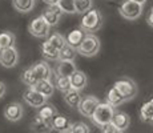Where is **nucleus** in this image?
Listing matches in <instances>:
<instances>
[{"mask_svg": "<svg viewBox=\"0 0 153 133\" xmlns=\"http://www.w3.org/2000/svg\"><path fill=\"white\" fill-rule=\"evenodd\" d=\"M102 27V15L97 10H91L85 12L81 17L80 29L85 33H93Z\"/></svg>", "mask_w": 153, "mask_h": 133, "instance_id": "nucleus-1", "label": "nucleus"}, {"mask_svg": "<svg viewBox=\"0 0 153 133\" xmlns=\"http://www.w3.org/2000/svg\"><path fill=\"white\" fill-rule=\"evenodd\" d=\"M113 113H114V111L109 104H107V103H100L97 105V108H96V111L93 112V114L91 116V120L93 121L95 125L102 128L104 125L112 123Z\"/></svg>", "mask_w": 153, "mask_h": 133, "instance_id": "nucleus-2", "label": "nucleus"}, {"mask_svg": "<svg viewBox=\"0 0 153 133\" xmlns=\"http://www.w3.org/2000/svg\"><path fill=\"white\" fill-rule=\"evenodd\" d=\"M100 51V40L96 35L87 33L84 40L81 41L80 47L77 48V53L85 56V57H92L96 56Z\"/></svg>", "mask_w": 153, "mask_h": 133, "instance_id": "nucleus-3", "label": "nucleus"}, {"mask_svg": "<svg viewBox=\"0 0 153 133\" xmlns=\"http://www.w3.org/2000/svg\"><path fill=\"white\" fill-rule=\"evenodd\" d=\"M113 87L119 91L120 94H121L123 97H124L125 101L132 100L133 97H136L137 92H139V89H137V84L132 79H129V77L119 79L116 82H114Z\"/></svg>", "mask_w": 153, "mask_h": 133, "instance_id": "nucleus-4", "label": "nucleus"}, {"mask_svg": "<svg viewBox=\"0 0 153 133\" xmlns=\"http://www.w3.org/2000/svg\"><path fill=\"white\" fill-rule=\"evenodd\" d=\"M143 5L132 1V0H124L119 7V13L126 20H136L143 13Z\"/></svg>", "mask_w": 153, "mask_h": 133, "instance_id": "nucleus-5", "label": "nucleus"}, {"mask_svg": "<svg viewBox=\"0 0 153 133\" xmlns=\"http://www.w3.org/2000/svg\"><path fill=\"white\" fill-rule=\"evenodd\" d=\"M28 32L32 36L37 37V39H45V37L49 36L51 27L44 22V19L42 16H39V17H35L28 24Z\"/></svg>", "mask_w": 153, "mask_h": 133, "instance_id": "nucleus-6", "label": "nucleus"}, {"mask_svg": "<svg viewBox=\"0 0 153 133\" xmlns=\"http://www.w3.org/2000/svg\"><path fill=\"white\" fill-rule=\"evenodd\" d=\"M100 100L96 96H92V94H87V96L81 97V101L79 104L77 109H79V113L84 117H89L93 114V112L96 111L97 105L100 104Z\"/></svg>", "mask_w": 153, "mask_h": 133, "instance_id": "nucleus-7", "label": "nucleus"}, {"mask_svg": "<svg viewBox=\"0 0 153 133\" xmlns=\"http://www.w3.org/2000/svg\"><path fill=\"white\" fill-rule=\"evenodd\" d=\"M24 116V108L20 103H10L8 105H5L4 108V117L11 123H17L20 121Z\"/></svg>", "mask_w": 153, "mask_h": 133, "instance_id": "nucleus-8", "label": "nucleus"}, {"mask_svg": "<svg viewBox=\"0 0 153 133\" xmlns=\"http://www.w3.org/2000/svg\"><path fill=\"white\" fill-rule=\"evenodd\" d=\"M19 63V52L15 48H7L0 51V64L4 68H13Z\"/></svg>", "mask_w": 153, "mask_h": 133, "instance_id": "nucleus-9", "label": "nucleus"}, {"mask_svg": "<svg viewBox=\"0 0 153 133\" xmlns=\"http://www.w3.org/2000/svg\"><path fill=\"white\" fill-rule=\"evenodd\" d=\"M29 69L32 71V73H33L37 81L39 80H51L52 77V69L47 61H37Z\"/></svg>", "mask_w": 153, "mask_h": 133, "instance_id": "nucleus-10", "label": "nucleus"}, {"mask_svg": "<svg viewBox=\"0 0 153 133\" xmlns=\"http://www.w3.org/2000/svg\"><path fill=\"white\" fill-rule=\"evenodd\" d=\"M23 99H24V101L27 103L29 106H32V108H40V106H43L47 103L45 97H44L43 94H40L39 92H36L35 89H32V88H28L27 91H24Z\"/></svg>", "mask_w": 153, "mask_h": 133, "instance_id": "nucleus-11", "label": "nucleus"}, {"mask_svg": "<svg viewBox=\"0 0 153 133\" xmlns=\"http://www.w3.org/2000/svg\"><path fill=\"white\" fill-rule=\"evenodd\" d=\"M61 15H63V12L59 10L57 5H48L45 10H43L42 17L49 27H55L60 22Z\"/></svg>", "mask_w": 153, "mask_h": 133, "instance_id": "nucleus-12", "label": "nucleus"}, {"mask_svg": "<svg viewBox=\"0 0 153 133\" xmlns=\"http://www.w3.org/2000/svg\"><path fill=\"white\" fill-rule=\"evenodd\" d=\"M112 125L120 132H124L131 125V117L125 112H114L112 117Z\"/></svg>", "mask_w": 153, "mask_h": 133, "instance_id": "nucleus-13", "label": "nucleus"}, {"mask_svg": "<svg viewBox=\"0 0 153 133\" xmlns=\"http://www.w3.org/2000/svg\"><path fill=\"white\" fill-rule=\"evenodd\" d=\"M71 125H72L71 120L68 119V117L60 114V113L55 114V116L52 117V120H51L52 129H55V131H57V132H60V133L61 132H65V131H69Z\"/></svg>", "mask_w": 153, "mask_h": 133, "instance_id": "nucleus-14", "label": "nucleus"}, {"mask_svg": "<svg viewBox=\"0 0 153 133\" xmlns=\"http://www.w3.org/2000/svg\"><path fill=\"white\" fill-rule=\"evenodd\" d=\"M69 81H71V88L80 92V91H83L85 88V85H87L88 77L83 71L77 69L76 72H73V75L69 77Z\"/></svg>", "mask_w": 153, "mask_h": 133, "instance_id": "nucleus-15", "label": "nucleus"}, {"mask_svg": "<svg viewBox=\"0 0 153 133\" xmlns=\"http://www.w3.org/2000/svg\"><path fill=\"white\" fill-rule=\"evenodd\" d=\"M77 68H76L75 61H60L56 67V76H60V77H71L73 75V72H76Z\"/></svg>", "mask_w": 153, "mask_h": 133, "instance_id": "nucleus-16", "label": "nucleus"}, {"mask_svg": "<svg viewBox=\"0 0 153 133\" xmlns=\"http://www.w3.org/2000/svg\"><path fill=\"white\" fill-rule=\"evenodd\" d=\"M32 89H35L36 92H39L40 94H43L45 99L51 97L55 92V87H53V82L51 80H39L36 84L32 87Z\"/></svg>", "mask_w": 153, "mask_h": 133, "instance_id": "nucleus-17", "label": "nucleus"}, {"mask_svg": "<svg viewBox=\"0 0 153 133\" xmlns=\"http://www.w3.org/2000/svg\"><path fill=\"white\" fill-rule=\"evenodd\" d=\"M31 131L32 133H51L53 129L51 126V123L43 120L42 117H39L36 114L31 123Z\"/></svg>", "mask_w": 153, "mask_h": 133, "instance_id": "nucleus-18", "label": "nucleus"}, {"mask_svg": "<svg viewBox=\"0 0 153 133\" xmlns=\"http://www.w3.org/2000/svg\"><path fill=\"white\" fill-rule=\"evenodd\" d=\"M85 35H87V33H85L84 31H81L80 28L73 29V31H71L68 33V36L65 37V41H67V44H68V45L72 47V48L77 49L79 47H80L81 41L84 40Z\"/></svg>", "mask_w": 153, "mask_h": 133, "instance_id": "nucleus-19", "label": "nucleus"}, {"mask_svg": "<svg viewBox=\"0 0 153 133\" xmlns=\"http://www.w3.org/2000/svg\"><path fill=\"white\" fill-rule=\"evenodd\" d=\"M105 100H107L105 103H107V104H109L112 108H114V106H119V105H121L123 103H125L124 97L120 94V92L114 87H111L109 89H108L107 96H105Z\"/></svg>", "mask_w": 153, "mask_h": 133, "instance_id": "nucleus-20", "label": "nucleus"}, {"mask_svg": "<svg viewBox=\"0 0 153 133\" xmlns=\"http://www.w3.org/2000/svg\"><path fill=\"white\" fill-rule=\"evenodd\" d=\"M15 41H16V37H15L13 32H11V31L0 32V51L7 49V48H13Z\"/></svg>", "mask_w": 153, "mask_h": 133, "instance_id": "nucleus-21", "label": "nucleus"}, {"mask_svg": "<svg viewBox=\"0 0 153 133\" xmlns=\"http://www.w3.org/2000/svg\"><path fill=\"white\" fill-rule=\"evenodd\" d=\"M81 93L79 91H75V89H71L68 92L64 93V101L65 104L71 106V108H77L79 104L81 101Z\"/></svg>", "mask_w": 153, "mask_h": 133, "instance_id": "nucleus-22", "label": "nucleus"}, {"mask_svg": "<svg viewBox=\"0 0 153 133\" xmlns=\"http://www.w3.org/2000/svg\"><path fill=\"white\" fill-rule=\"evenodd\" d=\"M57 113H59V112H57V109H56L55 105L45 103L43 106H40V108H39V113H37V116L42 117L43 120L48 121V123H51L52 117H53L55 114H57Z\"/></svg>", "mask_w": 153, "mask_h": 133, "instance_id": "nucleus-23", "label": "nucleus"}, {"mask_svg": "<svg viewBox=\"0 0 153 133\" xmlns=\"http://www.w3.org/2000/svg\"><path fill=\"white\" fill-rule=\"evenodd\" d=\"M12 5L17 12L27 13L35 8V0H12Z\"/></svg>", "mask_w": 153, "mask_h": 133, "instance_id": "nucleus-24", "label": "nucleus"}, {"mask_svg": "<svg viewBox=\"0 0 153 133\" xmlns=\"http://www.w3.org/2000/svg\"><path fill=\"white\" fill-rule=\"evenodd\" d=\"M140 117L145 123H153V99L141 105Z\"/></svg>", "mask_w": 153, "mask_h": 133, "instance_id": "nucleus-25", "label": "nucleus"}, {"mask_svg": "<svg viewBox=\"0 0 153 133\" xmlns=\"http://www.w3.org/2000/svg\"><path fill=\"white\" fill-rule=\"evenodd\" d=\"M76 56H77V49L72 48L71 45L65 44L59 52V60L60 61H75Z\"/></svg>", "mask_w": 153, "mask_h": 133, "instance_id": "nucleus-26", "label": "nucleus"}, {"mask_svg": "<svg viewBox=\"0 0 153 133\" xmlns=\"http://www.w3.org/2000/svg\"><path fill=\"white\" fill-rule=\"evenodd\" d=\"M42 55L44 56V59H47V60H52V61L59 60V51L55 49L47 40L42 44Z\"/></svg>", "mask_w": 153, "mask_h": 133, "instance_id": "nucleus-27", "label": "nucleus"}, {"mask_svg": "<svg viewBox=\"0 0 153 133\" xmlns=\"http://www.w3.org/2000/svg\"><path fill=\"white\" fill-rule=\"evenodd\" d=\"M47 41H48V43L51 44V45L55 49H57L59 52H60V49L67 44L65 37H64L63 35L57 33V32H53V33L49 35V36H48V40H47Z\"/></svg>", "mask_w": 153, "mask_h": 133, "instance_id": "nucleus-28", "label": "nucleus"}, {"mask_svg": "<svg viewBox=\"0 0 153 133\" xmlns=\"http://www.w3.org/2000/svg\"><path fill=\"white\" fill-rule=\"evenodd\" d=\"M53 87L56 89H59L60 92L65 93L71 91L72 88H71V81H69V77H60V76H56L55 77V84Z\"/></svg>", "mask_w": 153, "mask_h": 133, "instance_id": "nucleus-29", "label": "nucleus"}, {"mask_svg": "<svg viewBox=\"0 0 153 133\" xmlns=\"http://www.w3.org/2000/svg\"><path fill=\"white\" fill-rule=\"evenodd\" d=\"M93 7V0H75L76 13H85Z\"/></svg>", "mask_w": 153, "mask_h": 133, "instance_id": "nucleus-30", "label": "nucleus"}, {"mask_svg": "<svg viewBox=\"0 0 153 133\" xmlns=\"http://www.w3.org/2000/svg\"><path fill=\"white\" fill-rule=\"evenodd\" d=\"M57 7L63 13H76L75 0H60L57 3Z\"/></svg>", "mask_w": 153, "mask_h": 133, "instance_id": "nucleus-31", "label": "nucleus"}, {"mask_svg": "<svg viewBox=\"0 0 153 133\" xmlns=\"http://www.w3.org/2000/svg\"><path fill=\"white\" fill-rule=\"evenodd\" d=\"M22 81L24 82L25 85H28V88H32V87H33V85L37 82V80H36V77L33 76L32 71L28 68V69L23 71V73H22Z\"/></svg>", "mask_w": 153, "mask_h": 133, "instance_id": "nucleus-32", "label": "nucleus"}, {"mask_svg": "<svg viewBox=\"0 0 153 133\" xmlns=\"http://www.w3.org/2000/svg\"><path fill=\"white\" fill-rule=\"evenodd\" d=\"M71 133H91V128L83 121H77L71 125Z\"/></svg>", "mask_w": 153, "mask_h": 133, "instance_id": "nucleus-33", "label": "nucleus"}, {"mask_svg": "<svg viewBox=\"0 0 153 133\" xmlns=\"http://www.w3.org/2000/svg\"><path fill=\"white\" fill-rule=\"evenodd\" d=\"M102 133H119L120 131H117L116 128H114L113 125H112V123L111 124H107V125H104L102 126Z\"/></svg>", "mask_w": 153, "mask_h": 133, "instance_id": "nucleus-34", "label": "nucleus"}, {"mask_svg": "<svg viewBox=\"0 0 153 133\" xmlns=\"http://www.w3.org/2000/svg\"><path fill=\"white\" fill-rule=\"evenodd\" d=\"M146 23H148L149 27L153 28V11H151V12L146 15Z\"/></svg>", "mask_w": 153, "mask_h": 133, "instance_id": "nucleus-35", "label": "nucleus"}, {"mask_svg": "<svg viewBox=\"0 0 153 133\" xmlns=\"http://www.w3.org/2000/svg\"><path fill=\"white\" fill-rule=\"evenodd\" d=\"M5 91H7V88H5V84L3 81H0V99H1V97L5 94Z\"/></svg>", "mask_w": 153, "mask_h": 133, "instance_id": "nucleus-36", "label": "nucleus"}, {"mask_svg": "<svg viewBox=\"0 0 153 133\" xmlns=\"http://www.w3.org/2000/svg\"><path fill=\"white\" fill-rule=\"evenodd\" d=\"M44 3H47L48 5H57V3L60 1V0H43Z\"/></svg>", "mask_w": 153, "mask_h": 133, "instance_id": "nucleus-37", "label": "nucleus"}, {"mask_svg": "<svg viewBox=\"0 0 153 133\" xmlns=\"http://www.w3.org/2000/svg\"><path fill=\"white\" fill-rule=\"evenodd\" d=\"M132 1L137 3V4H140V5H143V7H144V4L146 3V0H132Z\"/></svg>", "mask_w": 153, "mask_h": 133, "instance_id": "nucleus-38", "label": "nucleus"}, {"mask_svg": "<svg viewBox=\"0 0 153 133\" xmlns=\"http://www.w3.org/2000/svg\"><path fill=\"white\" fill-rule=\"evenodd\" d=\"M61 133H71V131H65V132H61Z\"/></svg>", "mask_w": 153, "mask_h": 133, "instance_id": "nucleus-39", "label": "nucleus"}, {"mask_svg": "<svg viewBox=\"0 0 153 133\" xmlns=\"http://www.w3.org/2000/svg\"><path fill=\"white\" fill-rule=\"evenodd\" d=\"M119 133H124V132H119Z\"/></svg>", "mask_w": 153, "mask_h": 133, "instance_id": "nucleus-40", "label": "nucleus"}, {"mask_svg": "<svg viewBox=\"0 0 153 133\" xmlns=\"http://www.w3.org/2000/svg\"><path fill=\"white\" fill-rule=\"evenodd\" d=\"M152 11H153V8H152Z\"/></svg>", "mask_w": 153, "mask_h": 133, "instance_id": "nucleus-41", "label": "nucleus"}]
</instances>
